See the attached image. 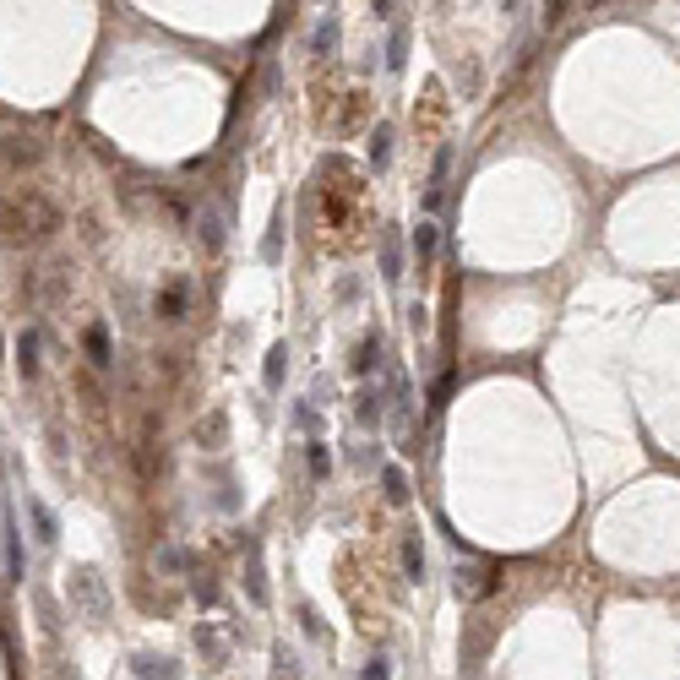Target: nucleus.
<instances>
[{
  "instance_id": "nucleus-1",
  "label": "nucleus",
  "mask_w": 680,
  "mask_h": 680,
  "mask_svg": "<svg viewBox=\"0 0 680 680\" xmlns=\"http://www.w3.org/2000/svg\"><path fill=\"white\" fill-rule=\"evenodd\" d=\"M0 223H5V229H33V234H54V229H60V212H54L38 191H22V196H11V207H5Z\"/></svg>"
},
{
  "instance_id": "nucleus-2",
  "label": "nucleus",
  "mask_w": 680,
  "mask_h": 680,
  "mask_svg": "<svg viewBox=\"0 0 680 680\" xmlns=\"http://www.w3.org/2000/svg\"><path fill=\"white\" fill-rule=\"evenodd\" d=\"M71 599H76V610H82L93 626L109 621V594H103V577H98L93 567H71Z\"/></svg>"
},
{
  "instance_id": "nucleus-3",
  "label": "nucleus",
  "mask_w": 680,
  "mask_h": 680,
  "mask_svg": "<svg viewBox=\"0 0 680 680\" xmlns=\"http://www.w3.org/2000/svg\"><path fill=\"white\" fill-rule=\"evenodd\" d=\"M452 588H458V599H468V605H474V599L496 594V572H490L485 561H468V567L458 561V572H452Z\"/></svg>"
},
{
  "instance_id": "nucleus-4",
  "label": "nucleus",
  "mask_w": 680,
  "mask_h": 680,
  "mask_svg": "<svg viewBox=\"0 0 680 680\" xmlns=\"http://www.w3.org/2000/svg\"><path fill=\"white\" fill-rule=\"evenodd\" d=\"M131 670H136V680H180V665L169 654H136Z\"/></svg>"
},
{
  "instance_id": "nucleus-5",
  "label": "nucleus",
  "mask_w": 680,
  "mask_h": 680,
  "mask_svg": "<svg viewBox=\"0 0 680 680\" xmlns=\"http://www.w3.org/2000/svg\"><path fill=\"white\" fill-rule=\"evenodd\" d=\"M381 278L387 283L403 278V240H398V229H381Z\"/></svg>"
},
{
  "instance_id": "nucleus-6",
  "label": "nucleus",
  "mask_w": 680,
  "mask_h": 680,
  "mask_svg": "<svg viewBox=\"0 0 680 680\" xmlns=\"http://www.w3.org/2000/svg\"><path fill=\"white\" fill-rule=\"evenodd\" d=\"M447 169H452V147H441V153H436V163H430V185H425V207H441V196H447Z\"/></svg>"
},
{
  "instance_id": "nucleus-7",
  "label": "nucleus",
  "mask_w": 680,
  "mask_h": 680,
  "mask_svg": "<svg viewBox=\"0 0 680 680\" xmlns=\"http://www.w3.org/2000/svg\"><path fill=\"white\" fill-rule=\"evenodd\" d=\"M82 349H87V360H93L98 370H109V365H114V360H109V327H103V321H93V327L82 332Z\"/></svg>"
},
{
  "instance_id": "nucleus-8",
  "label": "nucleus",
  "mask_w": 680,
  "mask_h": 680,
  "mask_svg": "<svg viewBox=\"0 0 680 680\" xmlns=\"http://www.w3.org/2000/svg\"><path fill=\"white\" fill-rule=\"evenodd\" d=\"M0 153H5V163H16V169H22V163H38L44 142H38V136H5V147H0Z\"/></svg>"
},
{
  "instance_id": "nucleus-9",
  "label": "nucleus",
  "mask_w": 680,
  "mask_h": 680,
  "mask_svg": "<svg viewBox=\"0 0 680 680\" xmlns=\"http://www.w3.org/2000/svg\"><path fill=\"white\" fill-rule=\"evenodd\" d=\"M153 310H158L163 321H180V316H185V283H163L158 300H153Z\"/></svg>"
},
{
  "instance_id": "nucleus-10",
  "label": "nucleus",
  "mask_w": 680,
  "mask_h": 680,
  "mask_svg": "<svg viewBox=\"0 0 680 680\" xmlns=\"http://www.w3.org/2000/svg\"><path fill=\"white\" fill-rule=\"evenodd\" d=\"M392 403H398V409H392V414H398V425L409 430V419H414V392H409V376H403L398 365H392Z\"/></svg>"
},
{
  "instance_id": "nucleus-11",
  "label": "nucleus",
  "mask_w": 680,
  "mask_h": 680,
  "mask_svg": "<svg viewBox=\"0 0 680 680\" xmlns=\"http://www.w3.org/2000/svg\"><path fill=\"white\" fill-rule=\"evenodd\" d=\"M354 414H360V425H365V430H376V425L387 419V398H381V387L360 392V409H354Z\"/></svg>"
},
{
  "instance_id": "nucleus-12",
  "label": "nucleus",
  "mask_w": 680,
  "mask_h": 680,
  "mask_svg": "<svg viewBox=\"0 0 680 680\" xmlns=\"http://www.w3.org/2000/svg\"><path fill=\"white\" fill-rule=\"evenodd\" d=\"M0 539H5V577H11V583H22V534H16V523H11V517H5Z\"/></svg>"
},
{
  "instance_id": "nucleus-13",
  "label": "nucleus",
  "mask_w": 680,
  "mask_h": 680,
  "mask_svg": "<svg viewBox=\"0 0 680 680\" xmlns=\"http://www.w3.org/2000/svg\"><path fill=\"white\" fill-rule=\"evenodd\" d=\"M196 223H202V245H207V251H218V245H223V212H218V207L207 202Z\"/></svg>"
},
{
  "instance_id": "nucleus-14",
  "label": "nucleus",
  "mask_w": 680,
  "mask_h": 680,
  "mask_svg": "<svg viewBox=\"0 0 680 680\" xmlns=\"http://www.w3.org/2000/svg\"><path fill=\"white\" fill-rule=\"evenodd\" d=\"M16 365H22V376H27V381L38 376V332H33V327L16 338Z\"/></svg>"
},
{
  "instance_id": "nucleus-15",
  "label": "nucleus",
  "mask_w": 680,
  "mask_h": 680,
  "mask_svg": "<svg viewBox=\"0 0 680 680\" xmlns=\"http://www.w3.org/2000/svg\"><path fill=\"white\" fill-rule=\"evenodd\" d=\"M283 360H289V343H272V349H267V370H261V387H267V392L283 387Z\"/></svg>"
},
{
  "instance_id": "nucleus-16",
  "label": "nucleus",
  "mask_w": 680,
  "mask_h": 680,
  "mask_svg": "<svg viewBox=\"0 0 680 680\" xmlns=\"http://www.w3.org/2000/svg\"><path fill=\"white\" fill-rule=\"evenodd\" d=\"M27 517H33V528H38V545H54V539H60V528H54V512H49L44 501H27Z\"/></svg>"
},
{
  "instance_id": "nucleus-17",
  "label": "nucleus",
  "mask_w": 680,
  "mask_h": 680,
  "mask_svg": "<svg viewBox=\"0 0 680 680\" xmlns=\"http://www.w3.org/2000/svg\"><path fill=\"white\" fill-rule=\"evenodd\" d=\"M376 365H381V338L370 332V338H365V343L354 349V376H370Z\"/></svg>"
},
{
  "instance_id": "nucleus-18",
  "label": "nucleus",
  "mask_w": 680,
  "mask_h": 680,
  "mask_svg": "<svg viewBox=\"0 0 680 680\" xmlns=\"http://www.w3.org/2000/svg\"><path fill=\"white\" fill-rule=\"evenodd\" d=\"M381 485H387V501H392V507H403V501H409V474H403L398 463H387V468H381Z\"/></svg>"
},
{
  "instance_id": "nucleus-19",
  "label": "nucleus",
  "mask_w": 680,
  "mask_h": 680,
  "mask_svg": "<svg viewBox=\"0 0 680 680\" xmlns=\"http://www.w3.org/2000/svg\"><path fill=\"white\" fill-rule=\"evenodd\" d=\"M403 572H409V583H419V577H425V545H419V534H409V539H403Z\"/></svg>"
},
{
  "instance_id": "nucleus-20",
  "label": "nucleus",
  "mask_w": 680,
  "mask_h": 680,
  "mask_svg": "<svg viewBox=\"0 0 680 680\" xmlns=\"http://www.w3.org/2000/svg\"><path fill=\"white\" fill-rule=\"evenodd\" d=\"M245 594L251 605H267V583H261V550L251 545V567H245Z\"/></svg>"
},
{
  "instance_id": "nucleus-21",
  "label": "nucleus",
  "mask_w": 680,
  "mask_h": 680,
  "mask_svg": "<svg viewBox=\"0 0 680 680\" xmlns=\"http://www.w3.org/2000/svg\"><path fill=\"white\" fill-rule=\"evenodd\" d=\"M387 158H392V125H376L370 131V169H387Z\"/></svg>"
},
{
  "instance_id": "nucleus-22",
  "label": "nucleus",
  "mask_w": 680,
  "mask_h": 680,
  "mask_svg": "<svg viewBox=\"0 0 680 680\" xmlns=\"http://www.w3.org/2000/svg\"><path fill=\"white\" fill-rule=\"evenodd\" d=\"M332 44H338V16H332V11H327V16H321V22H316V33H310V49H316V54H327V49H332Z\"/></svg>"
},
{
  "instance_id": "nucleus-23",
  "label": "nucleus",
  "mask_w": 680,
  "mask_h": 680,
  "mask_svg": "<svg viewBox=\"0 0 680 680\" xmlns=\"http://www.w3.org/2000/svg\"><path fill=\"white\" fill-rule=\"evenodd\" d=\"M403 60H409V27H392V38H387V71H403Z\"/></svg>"
},
{
  "instance_id": "nucleus-24",
  "label": "nucleus",
  "mask_w": 680,
  "mask_h": 680,
  "mask_svg": "<svg viewBox=\"0 0 680 680\" xmlns=\"http://www.w3.org/2000/svg\"><path fill=\"white\" fill-rule=\"evenodd\" d=\"M430 256H436V223H419V229H414V261L425 267Z\"/></svg>"
},
{
  "instance_id": "nucleus-25",
  "label": "nucleus",
  "mask_w": 680,
  "mask_h": 680,
  "mask_svg": "<svg viewBox=\"0 0 680 680\" xmlns=\"http://www.w3.org/2000/svg\"><path fill=\"white\" fill-rule=\"evenodd\" d=\"M278 251H283V207L272 212V229H267V240H261V256H267V261H278Z\"/></svg>"
},
{
  "instance_id": "nucleus-26",
  "label": "nucleus",
  "mask_w": 680,
  "mask_h": 680,
  "mask_svg": "<svg viewBox=\"0 0 680 680\" xmlns=\"http://www.w3.org/2000/svg\"><path fill=\"white\" fill-rule=\"evenodd\" d=\"M305 463H310V474H316V479H327V474H332V452H327V441H310Z\"/></svg>"
},
{
  "instance_id": "nucleus-27",
  "label": "nucleus",
  "mask_w": 680,
  "mask_h": 680,
  "mask_svg": "<svg viewBox=\"0 0 680 680\" xmlns=\"http://www.w3.org/2000/svg\"><path fill=\"white\" fill-rule=\"evenodd\" d=\"M223 436H229V419H223V414H207V425H202V447H223Z\"/></svg>"
},
{
  "instance_id": "nucleus-28",
  "label": "nucleus",
  "mask_w": 680,
  "mask_h": 680,
  "mask_svg": "<svg viewBox=\"0 0 680 680\" xmlns=\"http://www.w3.org/2000/svg\"><path fill=\"white\" fill-rule=\"evenodd\" d=\"M272 680H300V670H294V654H289V648H272Z\"/></svg>"
},
{
  "instance_id": "nucleus-29",
  "label": "nucleus",
  "mask_w": 680,
  "mask_h": 680,
  "mask_svg": "<svg viewBox=\"0 0 680 680\" xmlns=\"http://www.w3.org/2000/svg\"><path fill=\"white\" fill-rule=\"evenodd\" d=\"M196 648H202L207 659H223V637H218L212 626H196Z\"/></svg>"
},
{
  "instance_id": "nucleus-30",
  "label": "nucleus",
  "mask_w": 680,
  "mask_h": 680,
  "mask_svg": "<svg viewBox=\"0 0 680 680\" xmlns=\"http://www.w3.org/2000/svg\"><path fill=\"white\" fill-rule=\"evenodd\" d=\"M360 680H392V665H387V659H370V665H365V675Z\"/></svg>"
},
{
  "instance_id": "nucleus-31",
  "label": "nucleus",
  "mask_w": 680,
  "mask_h": 680,
  "mask_svg": "<svg viewBox=\"0 0 680 680\" xmlns=\"http://www.w3.org/2000/svg\"><path fill=\"white\" fill-rule=\"evenodd\" d=\"M65 294V267H49V300H60Z\"/></svg>"
},
{
  "instance_id": "nucleus-32",
  "label": "nucleus",
  "mask_w": 680,
  "mask_h": 680,
  "mask_svg": "<svg viewBox=\"0 0 680 680\" xmlns=\"http://www.w3.org/2000/svg\"><path fill=\"white\" fill-rule=\"evenodd\" d=\"M196 599H202V605H218V583H202V577H196Z\"/></svg>"
},
{
  "instance_id": "nucleus-33",
  "label": "nucleus",
  "mask_w": 680,
  "mask_h": 680,
  "mask_svg": "<svg viewBox=\"0 0 680 680\" xmlns=\"http://www.w3.org/2000/svg\"><path fill=\"white\" fill-rule=\"evenodd\" d=\"M0 354H5V338H0Z\"/></svg>"
}]
</instances>
